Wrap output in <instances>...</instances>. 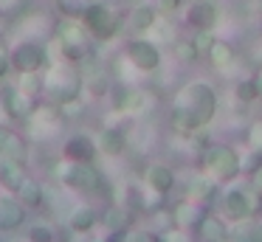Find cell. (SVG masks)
<instances>
[{"instance_id": "obj_1", "label": "cell", "mask_w": 262, "mask_h": 242, "mask_svg": "<svg viewBox=\"0 0 262 242\" xmlns=\"http://www.w3.org/2000/svg\"><path fill=\"white\" fill-rule=\"evenodd\" d=\"M217 107H220V99L209 82H203V79L186 82L175 93L169 110V127L178 135H198L200 129H206L214 121Z\"/></svg>"}, {"instance_id": "obj_2", "label": "cell", "mask_w": 262, "mask_h": 242, "mask_svg": "<svg viewBox=\"0 0 262 242\" xmlns=\"http://www.w3.org/2000/svg\"><path fill=\"white\" fill-rule=\"evenodd\" d=\"M220 214L228 223L262 214V191H256L248 180H231L220 189Z\"/></svg>"}, {"instance_id": "obj_3", "label": "cell", "mask_w": 262, "mask_h": 242, "mask_svg": "<svg viewBox=\"0 0 262 242\" xmlns=\"http://www.w3.org/2000/svg\"><path fill=\"white\" fill-rule=\"evenodd\" d=\"M200 172L217 186H228L243 174V158L231 144H209L200 158Z\"/></svg>"}, {"instance_id": "obj_4", "label": "cell", "mask_w": 262, "mask_h": 242, "mask_svg": "<svg viewBox=\"0 0 262 242\" xmlns=\"http://www.w3.org/2000/svg\"><path fill=\"white\" fill-rule=\"evenodd\" d=\"M79 90H82V79L74 68H68V65H48L46 68L40 93L48 101H54V104H68V101H76Z\"/></svg>"}, {"instance_id": "obj_5", "label": "cell", "mask_w": 262, "mask_h": 242, "mask_svg": "<svg viewBox=\"0 0 262 242\" xmlns=\"http://www.w3.org/2000/svg\"><path fill=\"white\" fill-rule=\"evenodd\" d=\"M57 42H59V51H62L65 62H71V65L88 59L91 51H93V37H91V31L85 28V23H82V20H71V17L59 26Z\"/></svg>"}, {"instance_id": "obj_6", "label": "cell", "mask_w": 262, "mask_h": 242, "mask_svg": "<svg viewBox=\"0 0 262 242\" xmlns=\"http://www.w3.org/2000/svg\"><path fill=\"white\" fill-rule=\"evenodd\" d=\"M82 23H85V28L91 31V37L99 39V42H107V39H113L116 34L121 31V14L107 3H93L91 9L85 11Z\"/></svg>"}, {"instance_id": "obj_7", "label": "cell", "mask_w": 262, "mask_h": 242, "mask_svg": "<svg viewBox=\"0 0 262 242\" xmlns=\"http://www.w3.org/2000/svg\"><path fill=\"white\" fill-rule=\"evenodd\" d=\"M9 59H12V68L20 76H23V73H46V68L51 65L48 48L42 42H34V39H26V42L14 45Z\"/></svg>"}, {"instance_id": "obj_8", "label": "cell", "mask_w": 262, "mask_h": 242, "mask_svg": "<svg viewBox=\"0 0 262 242\" xmlns=\"http://www.w3.org/2000/svg\"><path fill=\"white\" fill-rule=\"evenodd\" d=\"M124 59L130 62L136 71L152 73L161 68V48L147 37H133V39H127V45H124Z\"/></svg>"}, {"instance_id": "obj_9", "label": "cell", "mask_w": 262, "mask_h": 242, "mask_svg": "<svg viewBox=\"0 0 262 242\" xmlns=\"http://www.w3.org/2000/svg\"><path fill=\"white\" fill-rule=\"evenodd\" d=\"M59 180H62L68 189L76 191H93L102 183V174L96 172L93 163H79V161H65L59 169Z\"/></svg>"}, {"instance_id": "obj_10", "label": "cell", "mask_w": 262, "mask_h": 242, "mask_svg": "<svg viewBox=\"0 0 262 242\" xmlns=\"http://www.w3.org/2000/svg\"><path fill=\"white\" fill-rule=\"evenodd\" d=\"M183 20L194 31H214L217 20H220V9H217L214 0H192V6L186 9Z\"/></svg>"}, {"instance_id": "obj_11", "label": "cell", "mask_w": 262, "mask_h": 242, "mask_svg": "<svg viewBox=\"0 0 262 242\" xmlns=\"http://www.w3.org/2000/svg\"><path fill=\"white\" fill-rule=\"evenodd\" d=\"M172 225H181V228L186 231H194L200 225V219L209 214V203L203 200H194V197H183L181 203H175V208H172Z\"/></svg>"}, {"instance_id": "obj_12", "label": "cell", "mask_w": 262, "mask_h": 242, "mask_svg": "<svg viewBox=\"0 0 262 242\" xmlns=\"http://www.w3.org/2000/svg\"><path fill=\"white\" fill-rule=\"evenodd\" d=\"M37 101H34V93H29L26 87H9L3 93V110H6L9 118H29L34 113Z\"/></svg>"}, {"instance_id": "obj_13", "label": "cell", "mask_w": 262, "mask_h": 242, "mask_svg": "<svg viewBox=\"0 0 262 242\" xmlns=\"http://www.w3.org/2000/svg\"><path fill=\"white\" fill-rule=\"evenodd\" d=\"M62 155H65V161L93 163V158L99 155V144H96V138H91V135H85V133H76V135H71V138L65 141V146H62Z\"/></svg>"}, {"instance_id": "obj_14", "label": "cell", "mask_w": 262, "mask_h": 242, "mask_svg": "<svg viewBox=\"0 0 262 242\" xmlns=\"http://www.w3.org/2000/svg\"><path fill=\"white\" fill-rule=\"evenodd\" d=\"M0 158L14 161V163H26V141L9 124H0Z\"/></svg>"}, {"instance_id": "obj_15", "label": "cell", "mask_w": 262, "mask_h": 242, "mask_svg": "<svg viewBox=\"0 0 262 242\" xmlns=\"http://www.w3.org/2000/svg\"><path fill=\"white\" fill-rule=\"evenodd\" d=\"M144 186L158 191L161 197H166L175 189V172H172L166 163H152V166H147V172H144Z\"/></svg>"}, {"instance_id": "obj_16", "label": "cell", "mask_w": 262, "mask_h": 242, "mask_svg": "<svg viewBox=\"0 0 262 242\" xmlns=\"http://www.w3.org/2000/svg\"><path fill=\"white\" fill-rule=\"evenodd\" d=\"M206 59L211 62V68H214V71H223V73H226V71H231V68L237 65L239 54H237V48H234L228 39H220V37H217L214 42H211Z\"/></svg>"}, {"instance_id": "obj_17", "label": "cell", "mask_w": 262, "mask_h": 242, "mask_svg": "<svg viewBox=\"0 0 262 242\" xmlns=\"http://www.w3.org/2000/svg\"><path fill=\"white\" fill-rule=\"evenodd\" d=\"M23 203H20L17 194L12 197H0V231H17L26 219V211H23Z\"/></svg>"}, {"instance_id": "obj_18", "label": "cell", "mask_w": 262, "mask_h": 242, "mask_svg": "<svg viewBox=\"0 0 262 242\" xmlns=\"http://www.w3.org/2000/svg\"><path fill=\"white\" fill-rule=\"evenodd\" d=\"M228 242H262V217L228 223Z\"/></svg>"}, {"instance_id": "obj_19", "label": "cell", "mask_w": 262, "mask_h": 242, "mask_svg": "<svg viewBox=\"0 0 262 242\" xmlns=\"http://www.w3.org/2000/svg\"><path fill=\"white\" fill-rule=\"evenodd\" d=\"M194 236H200V242H217V239H226L228 236V219L223 214H214L209 211L200 225L194 228Z\"/></svg>"}, {"instance_id": "obj_20", "label": "cell", "mask_w": 262, "mask_h": 242, "mask_svg": "<svg viewBox=\"0 0 262 242\" xmlns=\"http://www.w3.org/2000/svg\"><path fill=\"white\" fill-rule=\"evenodd\" d=\"M96 144H99V152H102V155L119 158L121 152L127 149V135H124L121 127H104L102 133H99Z\"/></svg>"}, {"instance_id": "obj_21", "label": "cell", "mask_w": 262, "mask_h": 242, "mask_svg": "<svg viewBox=\"0 0 262 242\" xmlns=\"http://www.w3.org/2000/svg\"><path fill=\"white\" fill-rule=\"evenodd\" d=\"M155 23H158V9H155V6L141 3V6H136V9L130 11V28H133L136 34L149 31Z\"/></svg>"}, {"instance_id": "obj_22", "label": "cell", "mask_w": 262, "mask_h": 242, "mask_svg": "<svg viewBox=\"0 0 262 242\" xmlns=\"http://www.w3.org/2000/svg\"><path fill=\"white\" fill-rule=\"evenodd\" d=\"M29 178L23 169V163H14V161H3V166H0V183L6 186L12 194H17V189L23 186V180Z\"/></svg>"}, {"instance_id": "obj_23", "label": "cell", "mask_w": 262, "mask_h": 242, "mask_svg": "<svg viewBox=\"0 0 262 242\" xmlns=\"http://www.w3.org/2000/svg\"><path fill=\"white\" fill-rule=\"evenodd\" d=\"M96 225V211L91 206H79L68 217V231H93Z\"/></svg>"}, {"instance_id": "obj_24", "label": "cell", "mask_w": 262, "mask_h": 242, "mask_svg": "<svg viewBox=\"0 0 262 242\" xmlns=\"http://www.w3.org/2000/svg\"><path fill=\"white\" fill-rule=\"evenodd\" d=\"M17 197H20V203H23V206H31V208H37L42 203V186L37 183L34 178H26L23 180V186H20L17 189Z\"/></svg>"}, {"instance_id": "obj_25", "label": "cell", "mask_w": 262, "mask_h": 242, "mask_svg": "<svg viewBox=\"0 0 262 242\" xmlns=\"http://www.w3.org/2000/svg\"><path fill=\"white\" fill-rule=\"evenodd\" d=\"M172 54H175L181 62H198L200 59L198 45H194L192 37H178L175 42H172Z\"/></svg>"}, {"instance_id": "obj_26", "label": "cell", "mask_w": 262, "mask_h": 242, "mask_svg": "<svg viewBox=\"0 0 262 242\" xmlns=\"http://www.w3.org/2000/svg\"><path fill=\"white\" fill-rule=\"evenodd\" d=\"M54 3H57V9L62 11L65 17H71V20H82L85 11L91 9L88 0H54Z\"/></svg>"}, {"instance_id": "obj_27", "label": "cell", "mask_w": 262, "mask_h": 242, "mask_svg": "<svg viewBox=\"0 0 262 242\" xmlns=\"http://www.w3.org/2000/svg\"><path fill=\"white\" fill-rule=\"evenodd\" d=\"M234 96H237V101H243V104H254V101H259V96H256V84L251 76L239 79L237 84H234Z\"/></svg>"}, {"instance_id": "obj_28", "label": "cell", "mask_w": 262, "mask_h": 242, "mask_svg": "<svg viewBox=\"0 0 262 242\" xmlns=\"http://www.w3.org/2000/svg\"><path fill=\"white\" fill-rule=\"evenodd\" d=\"M158 242H194L192 231L181 228V225H166L158 231Z\"/></svg>"}, {"instance_id": "obj_29", "label": "cell", "mask_w": 262, "mask_h": 242, "mask_svg": "<svg viewBox=\"0 0 262 242\" xmlns=\"http://www.w3.org/2000/svg\"><path fill=\"white\" fill-rule=\"evenodd\" d=\"M243 158V172H254L256 166H262V149H248V152H239Z\"/></svg>"}, {"instance_id": "obj_30", "label": "cell", "mask_w": 262, "mask_h": 242, "mask_svg": "<svg viewBox=\"0 0 262 242\" xmlns=\"http://www.w3.org/2000/svg\"><path fill=\"white\" fill-rule=\"evenodd\" d=\"M29 242H54V231H51V225H42V223L31 225V231H29Z\"/></svg>"}, {"instance_id": "obj_31", "label": "cell", "mask_w": 262, "mask_h": 242, "mask_svg": "<svg viewBox=\"0 0 262 242\" xmlns=\"http://www.w3.org/2000/svg\"><path fill=\"white\" fill-rule=\"evenodd\" d=\"M245 144H248V149H262V121H251L248 133H245Z\"/></svg>"}, {"instance_id": "obj_32", "label": "cell", "mask_w": 262, "mask_h": 242, "mask_svg": "<svg viewBox=\"0 0 262 242\" xmlns=\"http://www.w3.org/2000/svg\"><path fill=\"white\" fill-rule=\"evenodd\" d=\"M181 6H183V0H155V9H158V14H175Z\"/></svg>"}, {"instance_id": "obj_33", "label": "cell", "mask_w": 262, "mask_h": 242, "mask_svg": "<svg viewBox=\"0 0 262 242\" xmlns=\"http://www.w3.org/2000/svg\"><path fill=\"white\" fill-rule=\"evenodd\" d=\"M68 242H102V239H99V234H93V231H71Z\"/></svg>"}, {"instance_id": "obj_34", "label": "cell", "mask_w": 262, "mask_h": 242, "mask_svg": "<svg viewBox=\"0 0 262 242\" xmlns=\"http://www.w3.org/2000/svg\"><path fill=\"white\" fill-rule=\"evenodd\" d=\"M9 68H12V59H9V51L3 48V45H0V79H3V76L9 73Z\"/></svg>"}, {"instance_id": "obj_35", "label": "cell", "mask_w": 262, "mask_h": 242, "mask_svg": "<svg viewBox=\"0 0 262 242\" xmlns=\"http://www.w3.org/2000/svg\"><path fill=\"white\" fill-rule=\"evenodd\" d=\"M248 183L254 186L256 191H262V166H256L254 172H248Z\"/></svg>"}, {"instance_id": "obj_36", "label": "cell", "mask_w": 262, "mask_h": 242, "mask_svg": "<svg viewBox=\"0 0 262 242\" xmlns=\"http://www.w3.org/2000/svg\"><path fill=\"white\" fill-rule=\"evenodd\" d=\"M23 6V0H0V14H9V11H17Z\"/></svg>"}, {"instance_id": "obj_37", "label": "cell", "mask_w": 262, "mask_h": 242, "mask_svg": "<svg viewBox=\"0 0 262 242\" xmlns=\"http://www.w3.org/2000/svg\"><path fill=\"white\" fill-rule=\"evenodd\" d=\"M133 242H158V231H141V234H136Z\"/></svg>"}, {"instance_id": "obj_38", "label": "cell", "mask_w": 262, "mask_h": 242, "mask_svg": "<svg viewBox=\"0 0 262 242\" xmlns=\"http://www.w3.org/2000/svg\"><path fill=\"white\" fill-rule=\"evenodd\" d=\"M251 79H254V84H256V96H259V101H262V65L256 68V73H254Z\"/></svg>"}, {"instance_id": "obj_39", "label": "cell", "mask_w": 262, "mask_h": 242, "mask_svg": "<svg viewBox=\"0 0 262 242\" xmlns=\"http://www.w3.org/2000/svg\"><path fill=\"white\" fill-rule=\"evenodd\" d=\"M3 34H6V20L0 17V37H3Z\"/></svg>"}, {"instance_id": "obj_40", "label": "cell", "mask_w": 262, "mask_h": 242, "mask_svg": "<svg viewBox=\"0 0 262 242\" xmlns=\"http://www.w3.org/2000/svg\"><path fill=\"white\" fill-rule=\"evenodd\" d=\"M88 3H91V6H93V3H104V0H88Z\"/></svg>"}, {"instance_id": "obj_41", "label": "cell", "mask_w": 262, "mask_h": 242, "mask_svg": "<svg viewBox=\"0 0 262 242\" xmlns=\"http://www.w3.org/2000/svg\"><path fill=\"white\" fill-rule=\"evenodd\" d=\"M217 242H228V239H217Z\"/></svg>"}]
</instances>
